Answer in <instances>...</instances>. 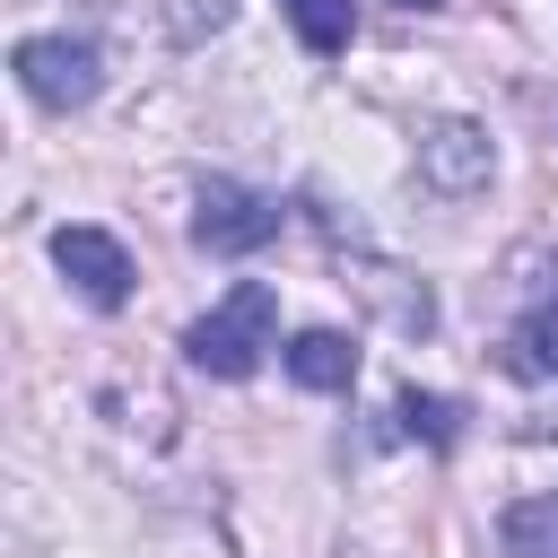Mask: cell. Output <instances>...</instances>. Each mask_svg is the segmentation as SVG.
Wrapping results in <instances>:
<instances>
[{"label": "cell", "instance_id": "cell-1", "mask_svg": "<svg viewBox=\"0 0 558 558\" xmlns=\"http://www.w3.org/2000/svg\"><path fill=\"white\" fill-rule=\"evenodd\" d=\"M270 331H279V296H270L262 279H235V288H227V296L183 331V357H192L201 375L235 384V375H253V366H262Z\"/></svg>", "mask_w": 558, "mask_h": 558}, {"label": "cell", "instance_id": "cell-2", "mask_svg": "<svg viewBox=\"0 0 558 558\" xmlns=\"http://www.w3.org/2000/svg\"><path fill=\"white\" fill-rule=\"evenodd\" d=\"M288 227V209L270 201V192H253V183H235V174H209L201 183V201H192V235H201V253H262L270 235Z\"/></svg>", "mask_w": 558, "mask_h": 558}, {"label": "cell", "instance_id": "cell-3", "mask_svg": "<svg viewBox=\"0 0 558 558\" xmlns=\"http://www.w3.org/2000/svg\"><path fill=\"white\" fill-rule=\"evenodd\" d=\"M497 366L523 375V384H549L558 375V262L549 253H523V305L497 340Z\"/></svg>", "mask_w": 558, "mask_h": 558}, {"label": "cell", "instance_id": "cell-4", "mask_svg": "<svg viewBox=\"0 0 558 558\" xmlns=\"http://www.w3.org/2000/svg\"><path fill=\"white\" fill-rule=\"evenodd\" d=\"M9 70H17V87H26L44 113H70V105H87V96L105 87L96 44H78V35H26V44L9 52Z\"/></svg>", "mask_w": 558, "mask_h": 558}, {"label": "cell", "instance_id": "cell-5", "mask_svg": "<svg viewBox=\"0 0 558 558\" xmlns=\"http://www.w3.org/2000/svg\"><path fill=\"white\" fill-rule=\"evenodd\" d=\"M52 262H61V279L87 296V305H122L131 296V253L105 235V227H52Z\"/></svg>", "mask_w": 558, "mask_h": 558}, {"label": "cell", "instance_id": "cell-6", "mask_svg": "<svg viewBox=\"0 0 558 558\" xmlns=\"http://www.w3.org/2000/svg\"><path fill=\"white\" fill-rule=\"evenodd\" d=\"M488 131L480 122H436L427 140H418V174L436 183V192H480L488 183Z\"/></svg>", "mask_w": 558, "mask_h": 558}, {"label": "cell", "instance_id": "cell-7", "mask_svg": "<svg viewBox=\"0 0 558 558\" xmlns=\"http://www.w3.org/2000/svg\"><path fill=\"white\" fill-rule=\"evenodd\" d=\"M288 375H296L305 392H349V384H357V340L314 323V331H296V340H288Z\"/></svg>", "mask_w": 558, "mask_h": 558}, {"label": "cell", "instance_id": "cell-8", "mask_svg": "<svg viewBox=\"0 0 558 558\" xmlns=\"http://www.w3.org/2000/svg\"><path fill=\"white\" fill-rule=\"evenodd\" d=\"M392 418H401V436H418V445L445 453V445H462V418H471V410H462L453 392H418V384H410V392L392 401Z\"/></svg>", "mask_w": 558, "mask_h": 558}, {"label": "cell", "instance_id": "cell-9", "mask_svg": "<svg viewBox=\"0 0 558 558\" xmlns=\"http://www.w3.org/2000/svg\"><path fill=\"white\" fill-rule=\"evenodd\" d=\"M279 9H288V26L305 35V52H323V61L349 52V35H357V9H349V0H279Z\"/></svg>", "mask_w": 558, "mask_h": 558}, {"label": "cell", "instance_id": "cell-10", "mask_svg": "<svg viewBox=\"0 0 558 558\" xmlns=\"http://www.w3.org/2000/svg\"><path fill=\"white\" fill-rule=\"evenodd\" d=\"M497 541H506V558H558V506H549V497H523V506H506Z\"/></svg>", "mask_w": 558, "mask_h": 558}, {"label": "cell", "instance_id": "cell-11", "mask_svg": "<svg viewBox=\"0 0 558 558\" xmlns=\"http://www.w3.org/2000/svg\"><path fill=\"white\" fill-rule=\"evenodd\" d=\"M227 17H235V0H166V35L174 44H209Z\"/></svg>", "mask_w": 558, "mask_h": 558}, {"label": "cell", "instance_id": "cell-12", "mask_svg": "<svg viewBox=\"0 0 558 558\" xmlns=\"http://www.w3.org/2000/svg\"><path fill=\"white\" fill-rule=\"evenodd\" d=\"M401 9H436V0H401Z\"/></svg>", "mask_w": 558, "mask_h": 558}]
</instances>
